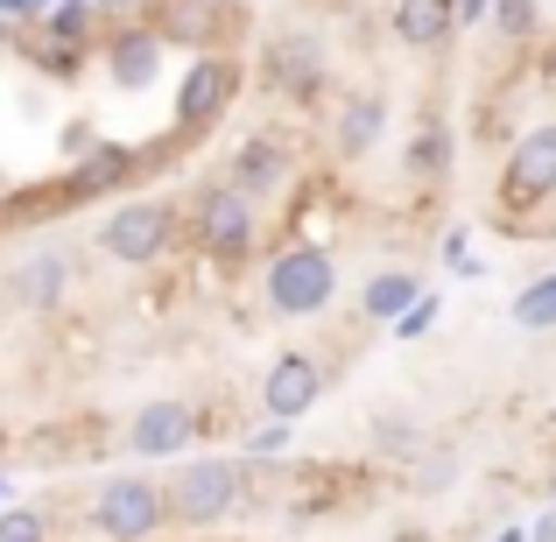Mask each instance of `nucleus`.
I'll return each mask as SVG.
<instances>
[{
	"label": "nucleus",
	"mask_w": 556,
	"mask_h": 542,
	"mask_svg": "<svg viewBox=\"0 0 556 542\" xmlns=\"http://www.w3.org/2000/svg\"><path fill=\"white\" fill-rule=\"evenodd\" d=\"M261 297H268L275 317H325L331 297H339V261L317 240H282V254L261 275Z\"/></svg>",
	"instance_id": "obj_1"
},
{
	"label": "nucleus",
	"mask_w": 556,
	"mask_h": 542,
	"mask_svg": "<svg viewBox=\"0 0 556 542\" xmlns=\"http://www.w3.org/2000/svg\"><path fill=\"white\" fill-rule=\"evenodd\" d=\"M163 493H169V521H177V529H218V521L240 507L247 472L232 458H190L163 479Z\"/></svg>",
	"instance_id": "obj_2"
},
{
	"label": "nucleus",
	"mask_w": 556,
	"mask_h": 542,
	"mask_svg": "<svg viewBox=\"0 0 556 542\" xmlns=\"http://www.w3.org/2000/svg\"><path fill=\"white\" fill-rule=\"evenodd\" d=\"M549 198H556V121L529 127V135L507 149L501 184H493V204H501L507 226H515V218H529V212H543Z\"/></svg>",
	"instance_id": "obj_3"
},
{
	"label": "nucleus",
	"mask_w": 556,
	"mask_h": 542,
	"mask_svg": "<svg viewBox=\"0 0 556 542\" xmlns=\"http://www.w3.org/2000/svg\"><path fill=\"white\" fill-rule=\"evenodd\" d=\"M92 529L106 542H155L169 529V493L163 479H141V472H121L92 493Z\"/></svg>",
	"instance_id": "obj_4"
},
{
	"label": "nucleus",
	"mask_w": 556,
	"mask_h": 542,
	"mask_svg": "<svg viewBox=\"0 0 556 542\" xmlns=\"http://www.w3.org/2000/svg\"><path fill=\"white\" fill-rule=\"evenodd\" d=\"M169 247H177V204L163 198H135L99 226V254L121 261V268H155Z\"/></svg>",
	"instance_id": "obj_5"
},
{
	"label": "nucleus",
	"mask_w": 556,
	"mask_h": 542,
	"mask_svg": "<svg viewBox=\"0 0 556 542\" xmlns=\"http://www.w3.org/2000/svg\"><path fill=\"white\" fill-rule=\"evenodd\" d=\"M190 232H198V247L212 261H240V254H254V198H247L240 184H204L198 190V212H190Z\"/></svg>",
	"instance_id": "obj_6"
},
{
	"label": "nucleus",
	"mask_w": 556,
	"mask_h": 542,
	"mask_svg": "<svg viewBox=\"0 0 556 542\" xmlns=\"http://www.w3.org/2000/svg\"><path fill=\"white\" fill-rule=\"evenodd\" d=\"M232 92H240V64H232V56H198L177 85V135L184 141L204 135V127L232 106Z\"/></svg>",
	"instance_id": "obj_7"
},
{
	"label": "nucleus",
	"mask_w": 556,
	"mask_h": 542,
	"mask_svg": "<svg viewBox=\"0 0 556 542\" xmlns=\"http://www.w3.org/2000/svg\"><path fill=\"white\" fill-rule=\"evenodd\" d=\"M268 85L282 99H317L331 85V56L325 42L311 36V28H282V36L268 42Z\"/></svg>",
	"instance_id": "obj_8"
},
{
	"label": "nucleus",
	"mask_w": 556,
	"mask_h": 542,
	"mask_svg": "<svg viewBox=\"0 0 556 542\" xmlns=\"http://www.w3.org/2000/svg\"><path fill=\"white\" fill-rule=\"evenodd\" d=\"M317 394H325V366L317 353H282L261 374V408H268L275 423H303L317 408Z\"/></svg>",
	"instance_id": "obj_9"
},
{
	"label": "nucleus",
	"mask_w": 556,
	"mask_h": 542,
	"mask_svg": "<svg viewBox=\"0 0 556 542\" xmlns=\"http://www.w3.org/2000/svg\"><path fill=\"white\" fill-rule=\"evenodd\" d=\"M190 437H198V408L190 402H141L135 423H127V451L135 458H177Z\"/></svg>",
	"instance_id": "obj_10"
},
{
	"label": "nucleus",
	"mask_w": 556,
	"mask_h": 542,
	"mask_svg": "<svg viewBox=\"0 0 556 542\" xmlns=\"http://www.w3.org/2000/svg\"><path fill=\"white\" fill-rule=\"evenodd\" d=\"M106 78L121 92H149L163 78V36L155 28H113L106 36Z\"/></svg>",
	"instance_id": "obj_11"
},
{
	"label": "nucleus",
	"mask_w": 556,
	"mask_h": 542,
	"mask_svg": "<svg viewBox=\"0 0 556 542\" xmlns=\"http://www.w3.org/2000/svg\"><path fill=\"white\" fill-rule=\"evenodd\" d=\"M380 135H388V99H380L374 85L345 92L339 121H331V149H339L345 163H359V155H374V149H380Z\"/></svg>",
	"instance_id": "obj_12"
},
{
	"label": "nucleus",
	"mask_w": 556,
	"mask_h": 542,
	"mask_svg": "<svg viewBox=\"0 0 556 542\" xmlns=\"http://www.w3.org/2000/svg\"><path fill=\"white\" fill-rule=\"evenodd\" d=\"M289 163H296V155H289L282 135H254L240 155H232V184H240L247 198L261 204V198H275V190L289 184Z\"/></svg>",
	"instance_id": "obj_13"
},
{
	"label": "nucleus",
	"mask_w": 556,
	"mask_h": 542,
	"mask_svg": "<svg viewBox=\"0 0 556 542\" xmlns=\"http://www.w3.org/2000/svg\"><path fill=\"white\" fill-rule=\"evenodd\" d=\"M458 28V0H394V36L408 50H444Z\"/></svg>",
	"instance_id": "obj_14"
},
{
	"label": "nucleus",
	"mask_w": 556,
	"mask_h": 542,
	"mask_svg": "<svg viewBox=\"0 0 556 542\" xmlns=\"http://www.w3.org/2000/svg\"><path fill=\"white\" fill-rule=\"evenodd\" d=\"M71 254H28L22 261V275H14V303H22V311H56V303H64V289H71Z\"/></svg>",
	"instance_id": "obj_15"
},
{
	"label": "nucleus",
	"mask_w": 556,
	"mask_h": 542,
	"mask_svg": "<svg viewBox=\"0 0 556 542\" xmlns=\"http://www.w3.org/2000/svg\"><path fill=\"white\" fill-rule=\"evenodd\" d=\"M416 303H422V289H416L408 268H380V275H367V289H359V317H367V325H402Z\"/></svg>",
	"instance_id": "obj_16"
},
{
	"label": "nucleus",
	"mask_w": 556,
	"mask_h": 542,
	"mask_svg": "<svg viewBox=\"0 0 556 542\" xmlns=\"http://www.w3.org/2000/svg\"><path fill=\"white\" fill-rule=\"evenodd\" d=\"M127 177H135V149H121V141H92L85 163L71 169V204L99 198V190H113V184H127Z\"/></svg>",
	"instance_id": "obj_17"
},
{
	"label": "nucleus",
	"mask_w": 556,
	"mask_h": 542,
	"mask_svg": "<svg viewBox=\"0 0 556 542\" xmlns=\"http://www.w3.org/2000/svg\"><path fill=\"white\" fill-rule=\"evenodd\" d=\"M451 155H458V141H451V127L430 113V121L416 127V141L402 149V163H408V177H416V184H437L451 169Z\"/></svg>",
	"instance_id": "obj_18"
},
{
	"label": "nucleus",
	"mask_w": 556,
	"mask_h": 542,
	"mask_svg": "<svg viewBox=\"0 0 556 542\" xmlns=\"http://www.w3.org/2000/svg\"><path fill=\"white\" fill-rule=\"evenodd\" d=\"M218 8H226V0H163L155 36L163 42H212L218 36Z\"/></svg>",
	"instance_id": "obj_19"
},
{
	"label": "nucleus",
	"mask_w": 556,
	"mask_h": 542,
	"mask_svg": "<svg viewBox=\"0 0 556 542\" xmlns=\"http://www.w3.org/2000/svg\"><path fill=\"white\" fill-rule=\"evenodd\" d=\"M367 437H374V451H380V458H416V451H422L416 416H402V408H380Z\"/></svg>",
	"instance_id": "obj_20"
},
{
	"label": "nucleus",
	"mask_w": 556,
	"mask_h": 542,
	"mask_svg": "<svg viewBox=\"0 0 556 542\" xmlns=\"http://www.w3.org/2000/svg\"><path fill=\"white\" fill-rule=\"evenodd\" d=\"M515 325L521 331H556V275H535L515 297Z\"/></svg>",
	"instance_id": "obj_21"
},
{
	"label": "nucleus",
	"mask_w": 556,
	"mask_h": 542,
	"mask_svg": "<svg viewBox=\"0 0 556 542\" xmlns=\"http://www.w3.org/2000/svg\"><path fill=\"white\" fill-rule=\"evenodd\" d=\"M493 28H501L507 42H529L535 28H543V0H493Z\"/></svg>",
	"instance_id": "obj_22"
},
{
	"label": "nucleus",
	"mask_w": 556,
	"mask_h": 542,
	"mask_svg": "<svg viewBox=\"0 0 556 542\" xmlns=\"http://www.w3.org/2000/svg\"><path fill=\"white\" fill-rule=\"evenodd\" d=\"M85 22H92V0H56V8H50V28H42V36H56V42H71V50H78V42L92 36Z\"/></svg>",
	"instance_id": "obj_23"
},
{
	"label": "nucleus",
	"mask_w": 556,
	"mask_h": 542,
	"mask_svg": "<svg viewBox=\"0 0 556 542\" xmlns=\"http://www.w3.org/2000/svg\"><path fill=\"white\" fill-rule=\"evenodd\" d=\"M0 542H50V535H42V515L14 507V515H0Z\"/></svg>",
	"instance_id": "obj_24"
},
{
	"label": "nucleus",
	"mask_w": 556,
	"mask_h": 542,
	"mask_svg": "<svg viewBox=\"0 0 556 542\" xmlns=\"http://www.w3.org/2000/svg\"><path fill=\"white\" fill-rule=\"evenodd\" d=\"M451 472H458V458H451V451L422 458V472H416V493H444V487H451Z\"/></svg>",
	"instance_id": "obj_25"
},
{
	"label": "nucleus",
	"mask_w": 556,
	"mask_h": 542,
	"mask_svg": "<svg viewBox=\"0 0 556 542\" xmlns=\"http://www.w3.org/2000/svg\"><path fill=\"white\" fill-rule=\"evenodd\" d=\"M289 437H296V423H275L268 416V430H247V451H254V458H268V451H282Z\"/></svg>",
	"instance_id": "obj_26"
},
{
	"label": "nucleus",
	"mask_w": 556,
	"mask_h": 542,
	"mask_svg": "<svg viewBox=\"0 0 556 542\" xmlns=\"http://www.w3.org/2000/svg\"><path fill=\"white\" fill-rule=\"evenodd\" d=\"M430 325H437V303L422 297V303H416V311H408V317H402L394 331H402V339H416V331H430Z\"/></svg>",
	"instance_id": "obj_27"
},
{
	"label": "nucleus",
	"mask_w": 556,
	"mask_h": 542,
	"mask_svg": "<svg viewBox=\"0 0 556 542\" xmlns=\"http://www.w3.org/2000/svg\"><path fill=\"white\" fill-rule=\"evenodd\" d=\"M493 14V0H458V22H486Z\"/></svg>",
	"instance_id": "obj_28"
},
{
	"label": "nucleus",
	"mask_w": 556,
	"mask_h": 542,
	"mask_svg": "<svg viewBox=\"0 0 556 542\" xmlns=\"http://www.w3.org/2000/svg\"><path fill=\"white\" fill-rule=\"evenodd\" d=\"M535 542H556V515H549V521H543V529H535Z\"/></svg>",
	"instance_id": "obj_29"
},
{
	"label": "nucleus",
	"mask_w": 556,
	"mask_h": 542,
	"mask_svg": "<svg viewBox=\"0 0 556 542\" xmlns=\"http://www.w3.org/2000/svg\"><path fill=\"white\" fill-rule=\"evenodd\" d=\"M0 8H8V14H28V0H0Z\"/></svg>",
	"instance_id": "obj_30"
},
{
	"label": "nucleus",
	"mask_w": 556,
	"mask_h": 542,
	"mask_svg": "<svg viewBox=\"0 0 556 542\" xmlns=\"http://www.w3.org/2000/svg\"><path fill=\"white\" fill-rule=\"evenodd\" d=\"M92 8H127V0H92Z\"/></svg>",
	"instance_id": "obj_31"
},
{
	"label": "nucleus",
	"mask_w": 556,
	"mask_h": 542,
	"mask_svg": "<svg viewBox=\"0 0 556 542\" xmlns=\"http://www.w3.org/2000/svg\"><path fill=\"white\" fill-rule=\"evenodd\" d=\"M28 8H42V0H28Z\"/></svg>",
	"instance_id": "obj_32"
}]
</instances>
